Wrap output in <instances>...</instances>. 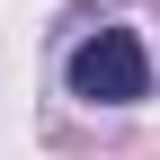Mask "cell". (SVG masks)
Listing matches in <instances>:
<instances>
[{"label": "cell", "mask_w": 160, "mask_h": 160, "mask_svg": "<svg viewBox=\"0 0 160 160\" xmlns=\"http://www.w3.org/2000/svg\"><path fill=\"white\" fill-rule=\"evenodd\" d=\"M142 80H151V62L133 45V27H89L71 45V98H89V107H133Z\"/></svg>", "instance_id": "1"}]
</instances>
